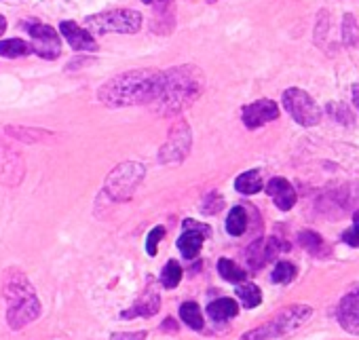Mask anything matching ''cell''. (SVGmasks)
<instances>
[{
  "label": "cell",
  "mask_w": 359,
  "mask_h": 340,
  "mask_svg": "<svg viewBox=\"0 0 359 340\" xmlns=\"http://www.w3.org/2000/svg\"><path fill=\"white\" fill-rule=\"evenodd\" d=\"M163 83V72L154 70H129L110 79L97 93L100 102L118 108L135 104H154Z\"/></svg>",
  "instance_id": "6da1fadb"
},
{
  "label": "cell",
  "mask_w": 359,
  "mask_h": 340,
  "mask_svg": "<svg viewBox=\"0 0 359 340\" xmlns=\"http://www.w3.org/2000/svg\"><path fill=\"white\" fill-rule=\"evenodd\" d=\"M205 89V76L197 66H177L163 72L158 97L154 100L156 112L173 116L189 108Z\"/></svg>",
  "instance_id": "7a4b0ae2"
},
{
  "label": "cell",
  "mask_w": 359,
  "mask_h": 340,
  "mask_svg": "<svg viewBox=\"0 0 359 340\" xmlns=\"http://www.w3.org/2000/svg\"><path fill=\"white\" fill-rule=\"evenodd\" d=\"M309 317H311V308H309V306H304V304H294V306L281 311L279 315H275V317H273L271 321H266L262 327L243 334L241 340H271V338L287 336V334L296 332Z\"/></svg>",
  "instance_id": "3957f363"
},
{
  "label": "cell",
  "mask_w": 359,
  "mask_h": 340,
  "mask_svg": "<svg viewBox=\"0 0 359 340\" xmlns=\"http://www.w3.org/2000/svg\"><path fill=\"white\" fill-rule=\"evenodd\" d=\"M85 26L93 34H108V32L135 34L142 28V15L133 9H114V11L87 18Z\"/></svg>",
  "instance_id": "277c9868"
},
{
  "label": "cell",
  "mask_w": 359,
  "mask_h": 340,
  "mask_svg": "<svg viewBox=\"0 0 359 340\" xmlns=\"http://www.w3.org/2000/svg\"><path fill=\"white\" fill-rule=\"evenodd\" d=\"M144 178V165L140 163H123L106 180V193L114 201H127L135 193Z\"/></svg>",
  "instance_id": "5b68a950"
},
{
  "label": "cell",
  "mask_w": 359,
  "mask_h": 340,
  "mask_svg": "<svg viewBox=\"0 0 359 340\" xmlns=\"http://www.w3.org/2000/svg\"><path fill=\"white\" fill-rule=\"evenodd\" d=\"M283 106L287 114L302 127H313L321 121V108L306 91L298 87H290L287 91H283Z\"/></svg>",
  "instance_id": "8992f818"
},
{
  "label": "cell",
  "mask_w": 359,
  "mask_h": 340,
  "mask_svg": "<svg viewBox=\"0 0 359 340\" xmlns=\"http://www.w3.org/2000/svg\"><path fill=\"white\" fill-rule=\"evenodd\" d=\"M191 144H193V137H191V127L184 123V121H177L171 131H169V137L167 142L163 144L161 152H158V158L163 165H173V163H182L187 158V154L191 152Z\"/></svg>",
  "instance_id": "52a82bcc"
},
{
  "label": "cell",
  "mask_w": 359,
  "mask_h": 340,
  "mask_svg": "<svg viewBox=\"0 0 359 340\" xmlns=\"http://www.w3.org/2000/svg\"><path fill=\"white\" fill-rule=\"evenodd\" d=\"M24 26H26V30L32 36V51H36V55H41L45 60L60 57V53H62V39L57 36V32L51 26L41 24L36 20H30Z\"/></svg>",
  "instance_id": "ba28073f"
},
{
  "label": "cell",
  "mask_w": 359,
  "mask_h": 340,
  "mask_svg": "<svg viewBox=\"0 0 359 340\" xmlns=\"http://www.w3.org/2000/svg\"><path fill=\"white\" fill-rule=\"evenodd\" d=\"M182 226H184V233L177 239V250L187 260H193L199 256L205 239L212 237V229L203 222H197V220H184Z\"/></svg>",
  "instance_id": "9c48e42d"
},
{
  "label": "cell",
  "mask_w": 359,
  "mask_h": 340,
  "mask_svg": "<svg viewBox=\"0 0 359 340\" xmlns=\"http://www.w3.org/2000/svg\"><path fill=\"white\" fill-rule=\"evenodd\" d=\"M290 250L287 243H283L281 239L277 237H269V239H256L250 250H248V264L252 271L256 268H262L266 262H271L279 252H285Z\"/></svg>",
  "instance_id": "30bf717a"
},
{
  "label": "cell",
  "mask_w": 359,
  "mask_h": 340,
  "mask_svg": "<svg viewBox=\"0 0 359 340\" xmlns=\"http://www.w3.org/2000/svg\"><path fill=\"white\" fill-rule=\"evenodd\" d=\"M279 116V106L273 100H258L254 104H248L241 110V118L245 123V127L250 129H258L271 121H275Z\"/></svg>",
  "instance_id": "8fae6325"
},
{
  "label": "cell",
  "mask_w": 359,
  "mask_h": 340,
  "mask_svg": "<svg viewBox=\"0 0 359 340\" xmlns=\"http://www.w3.org/2000/svg\"><path fill=\"white\" fill-rule=\"evenodd\" d=\"M39 317H41V302H39L36 296H28L26 300L15 302V304L9 306L7 323H9L11 329H22L24 325L32 323Z\"/></svg>",
  "instance_id": "7c38bea8"
},
{
  "label": "cell",
  "mask_w": 359,
  "mask_h": 340,
  "mask_svg": "<svg viewBox=\"0 0 359 340\" xmlns=\"http://www.w3.org/2000/svg\"><path fill=\"white\" fill-rule=\"evenodd\" d=\"M336 319L348 334H359V290L346 294L340 300L336 308Z\"/></svg>",
  "instance_id": "4fadbf2b"
},
{
  "label": "cell",
  "mask_w": 359,
  "mask_h": 340,
  "mask_svg": "<svg viewBox=\"0 0 359 340\" xmlns=\"http://www.w3.org/2000/svg\"><path fill=\"white\" fill-rule=\"evenodd\" d=\"M266 193H269V197L275 201V205H277L281 212L292 210V208L296 205V199H298L294 186H292L285 178H273V180L266 184Z\"/></svg>",
  "instance_id": "5bb4252c"
},
{
  "label": "cell",
  "mask_w": 359,
  "mask_h": 340,
  "mask_svg": "<svg viewBox=\"0 0 359 340\" xmlns=\"http://www.w3.org/2000/svg\"><path fill=\"white\" fill-rule=\"evenodd\" d=\"M5 298L11 300V304L26 300L28 296H34L30 281L20 273V271H7L5 275Z\"/></svg>",
  "instance_id": "9a60e30c"
},
{
  "label": "cell",
  "mask_w": 359,
  "mask_h": 340,
  "mask_svg": "<svg viewBox=\"0 0 359 340\" xmlns=\"http://www.w3.org/2000/svg\"><path fill=\"white\" fill-rule=\"evenodd\" d=\"M60 30H62V34L66 36V41L70 43V47L74 51H95L97 49V43L93 41V36L87 30H83L79 24L62 22Z\"/></svg>",
  "instance_id": "2e32d148"
},
{
  "label": "cell",
  "mask_w": 359,
  "mask_h": 340,
  "mask_svg": "<svg viewBox=\"0 0 359 340\" xmlns=\"http://www.w3.org/2000/svg\"><path fill=\"white\" fill-rule=\"evenodd\" d=\"M158 306H161V296L156 290H148L135 304L133 308L121 313L123 319H131V317H150L154 313H158Z\"/></svg>",
  "instance_id": "e0dca14e"
},
{
  "label": "cell",
  "mask_w": 359,
  "mask_h": 340,
  "mask_svg": "<svg viewBox=\"0 0 359 340\" xmlns=\"http://www.w3.org/2000/svg\"><path fill=\"white\" fill-rule=\"evenodd\" d=\"M237 313H239V304L235 300H231V298H218V300H214V302L208 304V315L214 321H218V323H224V321L235 319Z\"/></svg>",
  "instance_id": "ac0fdd59"
},
{
  "label": "cell",
  "mask_w": 359,
  "mask_h": 340,
  "mask_svg": "<svg viewBox=\"0 0 359 340\" xmlns=\"http://www.w3.org/2000/svg\"><path fill=\"white\" fill-rule=\"evenodd\" d=\"M235 189L241 193V195H256L262 191V176L258 169H250V172L241 174L237 180H235Z\"/></svg>",
  "instance_id": "d6986e66"
},
{
  "label": "cell",
  "mask_w": 359,
  "mask_h": 340,
  "mask_svg": "<svg viewBox=\"0 0 359 340\" xmlns=\"http://www.w3.org/2000/svg\"><path fill=\"white\" fill-rule=\"evenodd\" d=\"M298 241H300V245H302L309 254H313V256H317V258H321V256L327 254V245H325L323 237L317 235L315 231H300V233H298Z\"/></svg>",
  "instance_id": "ffe728a7"
},
{
  "label": "cell",
  "mask_w": 359,
  "mask_h": 340,
  "mask_svg": "<svg viewBox=\"0 0 359 340\" xmlns=\"http://www.w3.org/2000/svg\"><path fill=\"white\" fill-rule=\"evenodd\" d=\"M248 229V212L243 205H237L229 212V218H226V233L231 237H241Z\"/></svg>",
  "instance_id": "44dd1931"
},
{
  "label": "cell",
  "mask_w": 359,
  "mask_h": 340,
  "mask_svg": "<svg viewBox=\"0 0 359 340\" xmlns=\"http://www.w3.org/2000/svg\"><path fill=\"white\" fill-rule=\"evenodd\" d=\"M218 273H220L222 279H226V281H231V283H243V281L248 279V273H245L237 262H233V260H229V258L218 260Z\"/></svg>",
  "instance_id": "7402d4cb"
},
{
  "label": "cell",
  "mask_w": 359,
  "mask_h": 340,
  "mask_svg": "<svg viewBox=\"0 0 359 340\" xmlns=\"http://www.w3.org/2000/svg\"><path fill=\"white\" fill-rule=\"evenodd\" d=\"M180 317L193 329H203V313L197 302H184L180 306Z\"/></svg>",
  "instance_id": "603a6c76"
},
{
  "label": "cell",
  "mask_w": 359,
  "mask_h": 340,
  "mask_svg": "<svg viewBox=\"0 0 359 340\" xmlns=\"http://www.w3.org/2000/svg\"><path fill=\"white\" fill-rule=\"evenodd\" d=\"M180 281H182V266H180L177 260H169L161 271V283H163V287L173 290L180 285Z\"/></svg>",
  "instance_id": "cb8c5ba5"
},
{
  "label": "cell",
  "mask_w": 359,
  "mask_h": 340,
  "mask_svg": "<svg viewBox=\"0 0 359 340\" xmlns=\"http://www.w3.org/2000/svg\"><path fill=\"white\" fill-rule=\"evenodd\" d=\"M237 296H239V300H241V304L245 306V308H254V306H258L260 302H262V292H260V287L258 285H252V283H239L237 285Z\"/></svg>",
  "instance_id": "d4e9b609"
},
{
  "label": "cell",
  "mask_w": 359,
  "mask_h": 340,
  "mask_svg": "<svg viewBox=\"0 0 359 340\" xmlns=\"http://www.w3.org/2000/svg\"><path fill=\"white\" fill-rule=\"evenodd\" d=\"M32 51V47L28 43H24L22 39H9V41H3L0 43V55L3 57H22V55H28Z\"/></svg>",
  "instance_id": "484cf974"
},
{
  "label": "cell",
  "mask_w": 359,
  "mask_h": 340,
  "mask_svg": "<svg viewBox=\"0 0 359 340\" xmlns=\"http://www.w3.org/2000/svg\"><path fill=\"white\" fill-rule=\"evenodd\" d=\"M296 277V266L292 262H277L271 275L273 283H290Z\"/></svg>",
  "instance_id": "4316f807"
},
{
  "label": "cell",
  "mask_w": 359,
  "mask_h": 340,
  "mask_svg": "<svg viewBox=\"0 0 359 340\" xmlns=\"http://www.w3.org/2000/svg\"><path fill=\"white\" fill-rule=\"evenodd\" d=\"M342 39L346 45H357L359 43V26L355 24L353 15H344V24H342Z\"/></svg>",
  "instance_id": "83f0119b"
},
{
  "label": "cell",
  "mask_w": 359,
  "mask_h": 340,
  "mask_svg": "<svg viewBox=\"0 0 359 340\" xmlns=\"http://www.w3.org/2000/svg\"><path fill=\"white\" fill-rule=\"evenodd\" d=\"M342 241L351 247H359V210L353 214V226L342 233Z\"/></svg>",
  "instance_id": "f1b7e54d"
},
{
  "label": "cell",
  "mask_w": 359,
  "mask_h": 340,
  "mask_svg": "<svg viewBox=\"0 0 359 340\" xmlns=\"http://www.w3.org/2000/svg\"><path fill=\"white\" fill-rule=\"evenodd\" d=\"M165 237V229L163 226H154L150 233H148V239H146V252L150 254V256H156V252H158V243H161V239Z\"/></svg>",
  "instance_id": "f546056e"
},
{
  "label": "cell",
  "mask_w": 359,
  "mask_h": 340,
  "mask_svg": "<svg viewBox=\"0 0 359 340\" xmlns=\"http://www.w3.org/2000/svg\"><path fill=\"white\" fill-rule=\"evenodd\" d=\"M220 208H222V197H220L218 193H210V195L203 199L201 212H203V214H216V212H220Z\"/></svg>",
  "instance_id": "4dcf8cb0"
},
{
  "label": "cell",
  "mask_w": 359,
  "mask_h": 340,
  "mask_svg": "<svg viewBox=\"0 0 359 340\" xmlns=\"http://www.w3.org/2000/svg\"><path fill=\"white\" fill-rule=\"evenodd\" d=\"M144 3L154 5L156 13H161V15H167L171 11V7H173V0H144Z\"/></svg>",
  "instance_id": "1f68e13d"
},
{
  "label": "cell",
  "mask_w": 359,
  "mask_h": 340,
  "mask_svg": "<svg viewBox=\"0 0 359 340\" xmlns=\"http://www.w3.org/2000/svg\"><path fill=\"white\" fill-rule=\"evenodd\" d=\"M353 102H355V106H357V110H359V85L353 87Z\"/></svg>",
  "instance_id": "d6a6232c"
},
{
  "label": "cell",
  "mask_w": 359,
  "mask_h": 340,
  "mask_svg": "<svg viewBox=\"0 0 359 340\" xmlns=\"http://www.w3.org/2000/svg\"><path fill=\"white\" fill-rule=\"evenodd\" d=\"M5 30H7V20H5L3 15H0V36L5 34Z\"/></svg>",
  "instance_id": "836d02e7"
},
{
  "label": "cell",
  "mask_w": 359,
  "mask_h": 340,
  "mask_svg": "<svg viewBox=\"0 0 359 340\" xmlns=\"http://www.w3.org/2000/svg\"><path fill=\"white\" fill-rule=\"evenodd\" d=\"M208 3H216V0H208Z\"/></svg>",
  "instance_id": "e575fe53"
}]
</instances>
